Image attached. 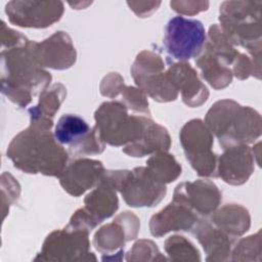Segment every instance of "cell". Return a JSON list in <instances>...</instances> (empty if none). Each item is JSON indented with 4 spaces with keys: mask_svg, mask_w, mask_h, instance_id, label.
<instances>
[{
    "mask_svg": "<svg viewBox=\"0 0 262 262\" xmlns=\"http://www.w3.org/2000/svg\"><path fill=\"white\" fill-rule=\"evenodd\" d=\"M53 121H31L29 128L9 143L7 157L18 170L30 174L59 177L68 165L69 152L51 133Z\"/></svg>",
    "mask_w": 262,
    "mask_h": 262,
    "instance_id": "6da1fadb",
    "label": "cell"
},
{
    "mask_svg": "<svg viewBox=\"0 0 262 262\" xmlns=\"http://www.w3.org/2000/svg\"><path fill=\"white\" fill-rule=\"evenodd\" d=\"M33 41L2 49V93L12 102L23 107L32 97L44 91L51 81V76L37 61Z\"/></svg>",
    "mask_w": 262,
    "mask_h": 262,
    "instance_id": "7a4b0ae2",
    "label": "cell"
},
{
    "mask_svg": "<svg viewBox=\"0 0 262 262\" xmlns=\"http://www.w3.org/2000/svg\"><path fill=\"white\" fill-rule=\"evenodd\" d=\"M205 124L223 149L252 143L261 135L259 113L229 99L215 102L206 115Z\"/></svg>",
    "mask_w": 262,
    "mask_h": 262,
    "instance_id": "3957f363",
    "label": "cell"
},
{
    "mask_svg": "<svg viewBox=\"0 0 262 262\" xmlns=\"http://www.w3.org/2000/svg\"><path fill=\"white\" fill-rule=\"evenodd\" d=\"M261 1H226L220 6V29L232 45L261 56Z\"/></svg>",
    "mask_w": 262,
    "mask_h": 262,
    "instance_id": "277c9868",
    "label": "cell"
},
{
    "mask_svg": "<svg viewBox=\"0 0 262 262\" xmlns=\"http://www.w3.org/2000/svg\"><path fill=\"white\" fill-rule=\"evenodd\" d=\"M95 128L104 143L113 146L129 145L137 141L145 127L147 118L129 115L120 101H105L94 114Z\"/></svg>",
    "mask_w": 262,
    "mask_h": 262,
    "instance_id": "5b68a950",
    "label": "cell"
},
{
    "mask_svg": "<svg viewBox=\"0 0 262 262\" xmlns=\"http://www.w3.org/2000/svg\"><path fill=\"white\" fill-rule=\"evenodd\" d=\"M104 177L130 207H154L167 192L166 184L156 180L146 167H138L132 171H105Z\"/></svg>",
    "mask_w": 262,
    "mask_h": 262,
    "instance_id": "8992f818",
    "label": "cell"
},
{
    "mask_svg": "<svg viewBox=\"0 0 262 262\" xmlns=\"http://www.w3.org/2000/svg\"><path fill=\"white\" fill-rule=\"evenodd\" d=\"M131 74L138 88L154 100L167 102L177 98L178 90L168 71L165 72V63L159 54L147 50L140 52L131 68Z\"/></svg>",
    "mask_w": 262,
    "mask_h": 262,
    "instance_id": "52a82bcc",
    "label": "cell"
},
{
    "mask_svg": "<svg viewBox=\"0 0 262 262\" xmlns=\"http://www.w3.org/2000/svg\"><path fill=\"white\" fill-rule=\"evenodd\" d=\"M206 40V31L200 20L178 15L166 25L163 43L171 57L186 61L202 52Z\"/></svg>",
    "mask_w": 262,
    "mask_h": 262,
    "instance_id": "ba28073f",
    "label": "cell"
},
{
    "mask_svg": "<svg viewBox=\"0 0 262 262\" xmlns=\"http://www.w3.org/2000/svg\"><path fill=\"white\" fill-rule=\"evenodd\" d=\"M180 142L186 160L200 176H216L218 158L212 151L213 134L200 119L187 122L180 131Z\"/></svg>",
    "mask_w": 262,
    "mask_h": 262,
    "instance_id": "9c48e42d",
    "label": "cell"
},
{
    "mask_svg": "<svg viewBox=\"0 0 262 262\" xmlns=\"http://www.w3.org/2000/svg\"><path fill=\"white\" fill-rule=\"evenodd\" d=\"M53 135L59 144L68 146V152L74 157L98 155L104 150L105 143L95 126L91 128L77 115H62L55 125Z\"/></svg>",
    "mask_w": 262,
    "mask_h": 262,
    "instance_id": "30bf717a",
    "label": "cell"
},
{
    "mask_svg": "<svg viewBox=\"0 0 262 262\" xmlns=\"http://www.w3.org/2000/svg\"><path fill=\"white\" fill-rule=\"evenodd\" d=\"M89 231L67 225L51 232L45 239L41 253L35 260L43 261H83L96 260L89 253Z\"/></svg>",
    "mask_w": 262,
    "mask_h": 262,
    "instance_id": "8fae6325",
    "label": "cell"
},
{
    "mask_svg": "<svg viewBox=\"0 0 262 262\" xmlns=\"http://www.w3.org/2000/svg\"><path fill=\"white\" fill-rule=\"evenodd\" d=\"M84 204L73 214L68 225L90 231L118 210L117 190L103 175L96 187L87 194Z\"/></svg>",
    "mask_w": 262,
    "mask_h": 262,
    "instance_id": "7c38bea8",
    "label": "cell"
},
{
    "mask_svg": "<svg viewBox=\"0 0 262 262\" xmlns=\"http://www.w3.org/2000/svg\"><path fill=\"white\" fill-rule=\"evenodd\" d=\"M5 12L11 24L23 28L44 29L58 21L63 14L60 1H10Z\"/></svg>",
    "mask_w": 262,
    "mask_h": 262,
    "instance_id": "4fadbf2b",
    "label": "cell"
},
{
    "mask_svg": "<svg viewBox=\"0 0 262 262\" xmlns=\"http://www.w3.org/2000/svg\"><path fill=\"white\" fill-rule=\"evenodd\" d=\"M139 220L131 212H124L108 224L102 226L94 235L95 249L102 255H108L102 260H115L114 254H124L122 247L125 243L134 239L139 230Z\"/></svg>",
    "mask_w": 262,
    "mask_h": 262,
    "instance_id": "5bb4252c",
    "label": "cell"
},
{
    "mask_svg": "<svg viewBox=\"0 0 262 262\" xmlns=\"http://www.w3.org/2000/svg\"><path fill=\"white\" fill-rule=\"evenodd\" d=\"M173 201L185 205L195 214L208 216L219 206L221 192L210 180L182 182L176 186Z\"/></svg>",
    "mask_w": 262,
    "mask_h": 262,
    "instance_id": "9a60e30c",
    "label": "cell"
},
{
    "mask_svg": "<svg viewBox=\"0 0 262 262\" xmlns=\"http://www.w3.org/2000/svg\"><path fill=\"white\" fill-rule=\"evenodd\" d=\"M104 172V167L100 161L77 159L66 166L58 178L63 189L77 198L96 186L102 179Z\"/></svg>",
    "mask_w": 262,
    "mask_h": 262,
    "instance_id": "2e32d148",
    "label": "cell"
},
{
    "mask_svg": "<svg viewBox=\"0 0 262 262\" xmlns=\"http://www.w3.org/2000/svg\"><path fill=\"white\" fill-rule=\"evenodd\" d=\"M254 158L247 144L225 148L217 160L216 176L228 184L241 185L247 182L254 171Z\"/></svg>",
    "mask_w": 262,
    "mask_h": 262,
    "instance_id": "e0dca14e",
    "label": "cell"
},
{
    "mask_svg": "<svg viewBox=\"0 0 262 262\" xmlns=\"http://www.w3.org/2000/svg\"><path fill=\"white\" fill-rule=\"evenodd\" d=\"M34 50L39 64L53 70L71 68L77 57L72 39L64 32H56L40 43L35 42Z\"/></svg>",
    "mask_w": 262,
    "mask_h": 262,
    "instance_id": "ac0fdd59",
    "label": "cell"
},
{
    "mask_svg": "<svg viewBox=\"0 0 262 262\" xmlns=\"http://www.w3.org/2000/svg\"><path fill=\"white\" fill-rule=\"evenodd\" d=\"M196 214L185 205L172 201L166 208L150 218V233L161 237L170 231L191 230L198 223Z\"/></svg>",
    "mask_w": 262,
    "mask_h": 262,
    "instance_id": "d6986e66",
    "label": "cell"
},
{
    "mask_svg": "<svg viewBox=\"0 0 262 262\" xmlns=\"http://www.w3.org/2000/svg\"><path fill=\"white\" fill-rule=\"evenodd\" d=\"M167 71L172 83L178 92H181L182 100L186 105L195 107L206 102L209 91L189 63L184 61L172 63Z\"/></svg>",
    "mask_w": 262,
    "mask_h": 262,
    "instance_id": "ffe728a7",
    "label": "cell"
},
{
    "mask_svg": "<svg viewBox=\"0 0 262 262\" xmlns=\"http://www.w3.org/2000/svg\"><path fill=\"white\" fill-rule=\"evenodd\" d=\"M193 234L207 254V261H226L230 259L232 238L212 222L200 220L194 226Z\"/></svg>",
    "mask_w": 262,
    "mask_h": 262,
    "instance_id": "44dd1931",
    "label": "cell"
},
{
    "mask_svg": "<svg viewBox=\"0 0 262 262\" xmlns=\"http://www.w3.org/2000/svg\"><path fill=\"white\" fill-rule=\"evenodd\" d=\"M124 80L118 73H111L105 76L100 84V93L103 96L114 98L122 95L123 104L128 108L139 113L149 114L148 101L145 93L140 88L125 86Z\"/></svg>",
    "mask_w": 262,
    "mask_h": 262,
    "instance_id": "7402d4cb",
    "label": "cell"
},
{
    "mask_svg": "<svg viewBox=\"0 0 262 262\" xmlns=\"http://www.w3.org/2000/svg\"><path fill=\"white\" fill-rule=\"evenodd\" d=\"M171 139L166 128L147 118L141 137L132 144L123 148V151L131 157H144L158 151H167L170 148Z\"/></svg>",
    "mask_w": 262,
    "mask_h": 262,
    "instance_id": "603a6c76",
    "label": "cell"
},
{
    "mask_svg": "<svg viewBox=\"0 0 262 262\" xmlns=\"http://www.w3.org/2000/svg\"><path fill=\"white\" fill-rule=\"evenodd\" d=\"M247 209L239 205L228 204L215 212L211 222L231 237L239 236L249 230L251 224Z\"/></svg>",
    "mask_w": 262,
    "mask_h": 262,
    "instance_id": "cb8c5ba5",
    "label": "cell"
},
{
    "mask_svg": "<svg viewBox=\"0 0 262 262\" xmlns=\"http://www.w3.org/2000/svg\"><path fill=\"white\" fill-rule=\"evenodd\" d=\"M202 52L196 56V66L202 71V77L216 90L223 89L231 83L232 72L220 63L210 52L203 48Z\"/></svg>",
    "mask_w": 262,
    "mask_h": 262,
    "instance_id": "d4e9b609",
    "label": "cell"
},
{
    "mask_svg": "<svg viewBox=\"0 0 262 262\" xmlns=\"http://www.w3.org/2000/svg\"><path fill=\"white\" fill-rule=\"evenodd\" d=\"M67 96L66 87L56 83L49 89L41 92L38 104L29 108L31 121L35 120H49L53 121V117L59 110V106Z\"/></svg>",
    "mask_w": 262,
    "mask_h": 262,
    "instance_id": "484cf974",
    "label": "cell"
},
{
    "mask_svg": "<svg viewBox=\"0 0 262 262\" xmlns=\"http://www.w3.org/2000/svg\"><path fill=\"white\" fill-rule=\"evenodd\" d=\"M146 169L156 180L163 184L174 181L181 174V166L173 155L167 151L155 152L146 161Z\"/></svg>",
    "mask_w": 262,
    "mask_h": 262,
    "instance_id": "4316f807",
    "label": "cell"
},
{
    "mask_svg": "<svg viewBox=\"0 0 262 262\" xmlns=\"http://www.w3.org/2000/svg\"><path fill=\"white\" fill-rule=\"evenodd\" d=\"M165 251L170 259L175 261H200V253L198 249L188 239L181 235L170 236L165 242Z\"/></svg>",
    "mask_w": 262,
    "mask_h": 262,
    "instance_id": "83f0119b",
    "label": "cell"
},
{
    "mask_svg": "<svg viewBox=\"0 0 262 262\" xmlns=\"http://www.w3.org/2000/svg\"><path fill=\"white\" fill-rule=\"evenodd\" d=\"M261 239H260V231H258L254 235H250L246 238L241 239L233 252H232V261H247V260H256L257 256L260 259L261 254Z\"/></svg>",
    "mask_w": 262,
    "mask_h": 262,
    "instance_id": "f1b7e54d",
    "label": "cell"
},
{
    "mask_svg": "<svg viewBox=\"0 0 262 262\" xmlns=\"http://www.w3.org/2000/svg\"><path fill=\"white\" fill-rule=\"evenodd\" d=\"M165 258L159 252L157 246L146 239H141L134 244L133 248L129 251L126 260H158Z\"/></svg>",
    "mask_w": 262,
    "mask_h": 262,
    "instance_id": "f546056e",
    "label": "cell"
},
{
    "mask_svg": "<svg viewBox=\"0 0 262 262\" xmlns=\"http://www.w3.org/2000/svg\"><path fill=\"white\" fill-rule=\"evenodd\" d=\"M170 6L173 10H175L178 13L182 14H195L203 10H206L209 6V2L204 1H198V2H191V1H171Z\"/></svg>",
    "mask_w": 262,
    "mask_h": 262,
    "instance_id": "4dcf8cb0",
    "label": "cell"
}]
</instances>
